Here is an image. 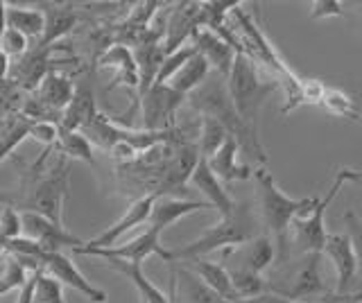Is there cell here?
<instances>
[{
  "mask_svg": "<svg viewBox=\"0 0 362 303\" xmlns=\"http://www.w3.org/2000/svg\"><path fill=\"white\" fill-rule=\"evenodd\" d=\"M52 150H45L37 163L30 165L16 190H0V204L11 206L18 213H37L57 224H64V204L71 182V161L57 154L54 165L45 167Z\"/></svg>",
  "mask_w": 362,
  "mask_h": 303,
  "instance_id": "1",
  "label": "cell"
},
{
  "mask_svg": "<svg viewBox=\"0 0 362 303\" xmlns=\"http://www.w3.org/2000/svg\"><path fill=\"white\" fill-rule=\"evenodd\" d=\"M186 100H190V107L195 109L199 116L218 120L226 129V133L238 143L240 152L249 154L260 165L267 163V152L263 148V143H260L258 129L249 127L247 122L238 116V111L229 97V91H226V80H222L220 75L213 77V80H206Z\"/></svg>",
  "mask_w": 362,
  "mask_h": 303,
  "instance_id": "2",
  "label": "cell"
},
{
  "mask_svg": "<svg viewBox=\"0 0 362 303\" xmlns=\"http://www.w3.org/2000/svg\"><path fill=\"white\" fill-rule=\"evenodd\" d=\"M254 179H256V188H258L260 218H263V224L269 231V238L274 240L276 258L279 261H286L288 258V233L292 229V222L305 215V213L317 204L320 197L313 195V197L294 199V197L286 195L276 186L274 177H272L267 167H258L254 172Z\"/></svg>",
  "mask_w": 362,
  "mask_h": 303,
  "instance_id": "3",
  "label": "cell"
},
{
  "mask_svg": "<svg viewBox=\"0 0 362 303\" xmlns=\"http://www.w3.org/2000/svg\"><path fill=\"white\" fill-rule=\"evenodd\" d=\"M256 218L254 210L247 204H235L233 213L226 218H220L218 222L204 231L197 240H192L179 249H173L175 261H192V258H204L213 251H229L238 246L247 244L256 238Z\"/></svg>",
  "mask_w": 362,
  "mask_h": 303,
  "instance_id": "4",
  "label": "cell"
},
{
  "mask_svg": "<svg viewBox=\"0 0 362 303\" xmlns=\"http://www.w3.org/2000/svg\"><path fill=\"white\" fill-rule=\"evenodd\" d=\"M279 88V82L274 77H263L258 71V64L243 52H235V59L231 66V73L226 77V91H229L231 102L249 127L258 129L260 109L265 100Z\"/></svg>",
  "mask_w": 362,
  "mask_h": 303,
  "instance_id": "5",
  "label": "cell"
},
{
  "mask_svg": "<svg viewBox=\"0 0 362 303\" xmlns=\"http://www.w3.org/2000/svg\"><path fill=\"white\" fill-rule=\"evenodd\" d=\"M360 172L354 170V167H339L331 188L324 197L317 199V204L305 213V215L297 218L292 222L294 231H297V242L301 244L303 254H322L324 251V244H326V224H324V215H326V208L331 206V201L337 197V193L342 190V186L346 182H360Z\"/></svg>",
  "mask_w": 362,
  "mask_h": 303,
  "instance_id": "6",
  "label": "cell"
},
{
  "mask_svg": "<svg viewBox=\"0 0 362 303\" xmlns=\"http://www.w3.org/2000/svg\"><path fill=\"white\" fill-rule=\"evenodd\" d=\"M79 256H95L100 261H124V263H134V265H143L150 256H158L163 263H175V254L173 249H165L161 244V235L152 229H145L141 235H136L129 242L124 244H113L107 249H95V246H75L73 249Z\"/></svg>",
  "mask_w": 362,
  "mask_h": 303,
  "instance_id": "7",
  "label": "cell"
},
{
  "mask_svg": "<svg viewBox=\"0 0 362 303\" xmlns=\"http://www.w3.org/2000/svg\"><path fill=\"white\" fill-rule=\"evenodd\" d=\"M186 102V95L173 91L168 84H154L152 88L139 97L143 129L147 131H168L173 129V122L181 105Z\"/></svg>",
  "mask_w": 362,
  "mask_h": 303,
  "instance_id": "8",
  "label": "cell"
},
{
  "mask_svg": "<svg viewBox=\"0 0 362 303\" xmlns=\"http://www.w3.org/2000/svg\"><path fill=\"white\" fill-rule=\"evenodd\" d=\"M41 267L45 274H50L54 280H59L62 287H71L79 295H84V299H88L90 303H107L109 297L105 290L95 287L90 280L79 272L77 265L73 263V258H68L62 251H45L41 258Z\"/></svg>",
  "mask_w": 362,
  "mask_h": 303,
  "instance_id": "9",
  "label": "cell"
},
{
  "mask_svg": "<svg viewBox=\"0 0 362 303\" xmlns=\"http://www.w3.org/2000/svg\"><path fill=\"white\" fill-rule=\"evenodd\" d=\"M21 227H23V238L37 242L43 251H62L64 246L75 249V246L84 244L64 224H57L48 218L37 215V213H21Z\"/></svg>",
  "mask_w": 362,
  "mask_h": 303,
  "instance_id": "10",
  "label": "cell"
},
{
  "mask_svg": "<svg viewBox=\"0 0 362 303\" xmlns=\"http://www.w3.org/2000/svg\"><path fill=\"white\" fill-rule=\"evenodd\" d=\"M163 52L170 54L181 46L190 43L192 35L202 28V7L199 3H177L170 12L168 23L163 25Z\"/></svg>",
  "mask_w": 362,
  "mask_h": 303,
  "instance_id": "11",
  "label": "cell"
},
{
  "mask_svg": "<svg viewBox=\"0 0 362 303\" xmlns=\"http://www.w3.org/2000/svg\"><path fill=\"white\" fill-rule=\"evenodd\" d=\"M322 254L331 258V263L335 267L337 295H346L358 276V256H356L354 244H351V238L346 233H328Z\"/></svg>",
  "mask_w": 362,
  "mask_h": 303,
  "instance_id": "12",
  "label": "cell"
},
{
  "mask_svg": "<svg viewBox=\"0 0 362 303\" xmlns=\"http://www.w3.org/2000/svg\"><path fill=\"white\" fill-rule=\"evenodd\" d=\"M152 204H154V197L152 195H143V197H136L129 208L124 210V215L120 220H116L111 224V227H107L105 231H102L98 238L84 242L86 246H95V249H107V246H113L120 235H124L127 231L141 227V224H147V218H150V210H152Z\"/></svg>",
  "mask_w": 362,
  "mask_h": 303,
  "instance_id": "13",
  "label": "cell"
},
{
  "mask_svg": "<svg viewBox=\"0 0 362 303\" xmlns=\"http://www.w3.org/2000/svg\"><path fill=\"white\" fill-rule=\"evenodd\" d=\"M98 66L100 69L116 71V77H113V84L109 88L127 86L132 95L136 97V107H139V71H136L134 52L129 50L127 43H111V46L98 57Z\"/></svg>",
  "mask_w": 362,
  "mask_h": 303,
  "instance_id": "14",
  "label": "cell"
},
{
  "mask_svg": "<svg viewBox=\"0 0 362 303\" xmlns=\"http://www.w3.org/2000/svg\"><path fill=\"white\" fill-rule=\"evenodd\" d=\"M211 204L206 201H197V199H181V197H154V204L150 210V218H147V229L156 231L161 235L168 227H173L175 222L181 218L192 215L197 210H209Z\"/></svg>",
  "mask_w": 362,
  "mask_h": 303,
  "instance_id": "15",
  "label": "cell"
},
{
  "mask_svg": "<svg viewBox=\"0 0 362 303\" xmlns=\"http://www.w3.org/2000/svg\"><path fill=\"white\" fill-rule=\"evenodd\" d=\"M190 43L195 46V50L202 57L209 61L211 69H215V73H218L222 80L229 77L233 59H235V50L231 43H226L220 35H215V32L206 28H199L195 35H192Z\"/></svg>",
  "mask_w": 362,
  "mask_h": 303,
  "instance_id": "16",
  "label": "cell"
},
{
  "mask_svg": "<svg viewBox=\"0 0 362 303\" xmlns=\"http://www.w3.org/2000/svg\"><path fill=\"white\" fill-rule=\"evenodd\" d=\"M188 184L195 186L199 193L206 197V204H211V208L218 210L220 218H226V215H231V213H233L235 201L229 195V190L224 188V184L211 172L206 159H199L197 167L190 174V182Z\"/></svg>",
  "mask_w": 362,
  "mask_h": 303,
  "instance_id": "17",
  "label": "cell"
},
{
  "mask_svg": "<svg viewBox=\"0 0 362 303\" xmlns=\"http://www.w3.org/2000/svg\"><path fill=\"white\" fill-rule=\"evenodd\" d=\"M32 95L62 120V114L66 111V107L71 105V100L75 95V82L59 71H50Z\"/></svg>",
  "mask_w": 362,
  "mask_h": 303,
  "instance_id": "18",
  "label": "cell"
},
{
  "mask_svg": "<svg viewBox=\"0 0 362 303\" xmlns=\"http://www.w3.org/2000/svg\"><path fill=\"white\" fill-rule=\"evenodd\" d=\"M95 116H98V105H95L93 88H90L88 80H84L82 84L75 86V95L62 114L59 127L64 131H82L93 122Z\"/></svg>",
  "mask_w": 362,
  "mask_h": 303,
  "instance_id": "19",
  "label": "cell"
},
{
  "mask_svg": "<svg viewBox=\"0 0 362 303\" xmlns=\"http://www.w3.org/2000/svg\"><path fill=\"white\" fill-rule=\"evenodd\" d=\"M163 57H165L163 41L158 39L156 32L136 46L134 61H136V71H139V97L147 91V88L154 86L156 75H158V71H161Z\"/></svg>",
  "mask_w": 362,
  "mask_h": 303,
  "instance_id": "20",
  "label": "cell"
},
{
  "mask_svg": "<svg viewBox=\"0 0 362 303\" xmlns=\"http://www.w3.org/2000/svg\"><path fill=\"white\" fill-rule=\"evenodd\" d=\"M238 154H240V148H238V143L229 136L224 141L222 148L206 161L209 167H211V172L218 177L222 184L247 182V179L254 177L252 167L238 161Z\"/></svg>",
  "mask_w": 362,
  "mask_h": 303,
  "instance_id": "21",
  "label": "cell"
},
{
  "mask_svg": "<svg viewBox=\"0 0 362 303\" xmlns=\"http://www.w3.org/2000/svg\"><path fill=\"white\" fill-rule=\"evenodd\" d=\"M320 258L322 254H305L303 258V265L299 267L297 276L292 280V287L279 292L281 297L294 301H301V299H308L315 295H322L324 292V278L320 272Z\"/></svg>",
  "mask_w": 362,
  "mask_h": 303,
  "instance_id": "22",
  "label": "cell"
},
{
  "mask_svg": "<svg viewBox=\"0 0 362 303\" xmlns=\"http://www.w3.org/2000/svg\"><path fill=\"white\" fill-rule=\"evenodd\" d=\"M192 274H195L204 285H206L213 295H218L220 299L235 303L238 297L233 292L231 285V276H229V269H226L222 263H215V261H206V258H192Z\"/></svg>",
  "mask_w": 362,
  "mask_h": 303,
  "instance_id": "23",
  "label": "cell"
},
{
  "mask_svg": "<svg viewBox=\"0 0 362 303\" xmlns=\"http://www.w3.org/2000/svg\"><path fill=\"white\" fill-rule=\"evenodd\" d=\"M233 254H238V258H240V265L238 267L247 269V272L260 274V276H263L265 269H269L272 263L276 261V246L267 233L256 235L254 240H249L247 244L233 249Z\"/></svg>",
  "mask_w": 362,
  "mask_h": 303,
  "instance_id": "24",
  "label": "cell"
},
{
  "mask_svg": "<svg viewBox=\"0 0 362 303\" xmlns=\"http://www.w3.org/2000/svg\"><path fill=\"white\" fill-rule=\"evenodd\" d=\"M45 30L41 39L37 41L39 48H50L57 46L64 37H68L79 23V14L73 7H48L45 9Z\"/></svg>",
  "mask_w": 362,
  "mask_h": 303,
  "instance_id": "25",
  "label": "cell"
},
{
  "mask_svg": "<svg viewBox=\"0 0 362 303\" xmlns=\"http://www.w3.org/2000/svg\"><path fill=\"white\" fill-rule=\"evenodd\" d=\"M170 292H173L175 301H184V303H229L220 299L218 295H213L188 269H181L177 274L173 272V276H170Z\"/></svg>",
  "mask_w": 362,
  "mask_h": 303,
  "instance_id": "26",
  "label": "cell"
},
{
  "mask_svg": "<svg viewBox=\"0 0 362 303\" xmlns=\"http://www.w3.org/2000/svg\"><path fill=\"white\" fill-rule=\"evenodd\" d=\"M105 265L113 272L122 274L124 278L132 280V285L139 290V295L143 299V303H170V295H165L163 290H158L150 278L143 274L141 265L134 263H124V261H105Z\"/></svg>",
  "mask_w": 362,
  "mask_h": 303,
  "instance_id": "27",
  "label": "cell"
},
{
  "mask_svg": "<svg viewBox=\"0 0 362 303\" xmlns=\"http://www.w3.org/2000/svg\"><path fill=\"white\" fill-rule=\"evenodd\" d=\"M5 23H7V28L21 32L25 39H41L43 30H45V14L39 7L7 5L5 7Z\"/></svg>",
  "mask_w": 362,
  "mask_h": 303,
  "instance_id": "28",
  "label": "cell"
},
{
  "mask_svg": "<svg viewBox=\"0 0 362 303\" xmlns=\"http://www.w3.org/2000/svg\"><path fill=\"white\" fill-rule=\"evenodd\" d=\"M32 122L34 120L28 118L25 114H21V111H14V114L0 118V163H3L23 141L30 138Z\"/></svg>",
  "mask_w": 362,
  "mask_h": 303,
  "instance_id": "29",
  "label": "cell"
},
{
  "mask_svg": "<svg viewBox=\"0 0 362 303\" xmlns=\"http://www.w3.org/2000/svg\"><path fill=\"white\" fill-rule=\"evenodd\" d=\"M209 75H211V66L197 52L190 61H186L184 66H181V71L168 82V86L173 88V91L188 97L192 91H197V88L209 80Z\"/></svg>",
  "mask_w": 362,
  "mask_h": 303,
  "instance_id": "30",
  "label": "cell"
},
{
  "mask_svg": "<svg viewBox=\"0 0 362 303\" xmlns=\"http://www.w3.org/2000/svg\"><path fill=\"white\" fill-rule=\"evenodd\" d=\"M54 154H62L64 159H75V161H84L88 165H93V145L86 141L79 131H64L59 133V141L52 148Z\"/></svg>",
  "mask_w": 362,
  "mask_h": 303,
  "instance_id": "31",
  "label": "cell"
},
{
  "mask_svg": "<svg viewBox=\"0 0 362 303\" xmlns=\"http://www.w3.org/2000/svg\"><path fill=\"white\" fill-rule=\"evenodd\" d=\"M226 138H229V133H226V129L220 125L218 120L202 116L197 143H195L197 145V152H199V159H206L209 161L211 156L222 148Z\"/></svg>",
  "mask_w": 362,
  "mask_h": 303,
  "instance_id": "32",
  "label": "cell"
},
{
  "mask_svg": "<svg viewBox=\"0 0 362 303\" xmlns=\"http://www.w3.org/2000/svg\"><path fill=\"white\" fill-rule=\"evenodd\" d=\"M328 114L339 116V118H354L360 122V111L356 100L351 97L346 91L342 88H335V86H324V93H322V102H320Z\"/></svg>",
  "mask_w": 362,
  "mask_h": 303,
  "instance_id": "33",
  "label": "cell"
},
{
  "mask_svg": "<svg viewBox=\"0 0 362 303\" xmlns=\"http://www.w3.org/2000/svg\"><path fill=\"white\" fill-rule=\"evenodd\" d=\"M229 276H231V285H233V292H235L238 301L258 297V295H263V292L267 290L265 278L260 276V274L247 272V269L235 267V269H231V272H229Z\"/></svg>",
  "mask_w": 362,
  "mask_h": 303,
  "instance_id": "34",
  "label": "cell"
},
{
  "mask_svg": "<svg viewBox=\"0 0 362 303\" xmlns=\"http://www.w3.org/2000/svg\"><path fill=\"white\" fill-rule=\"evenodd\" d=\"M195 54H197V50H195L192 43H186V46H181L179 50L165 54L163 64H161V71H158L154 84H168L181 71V66H184L186 61H190L192 57H195Z\"/></svg>",
  "mask_w": 362,
  "mask_h": 303,
  "instance_id": "35",
  "label": "cell"
},
{
  "mask_svg": "<svg viewBox=\"0 0 362 303\" xmlns=\"http://www.w3.org/2000/svg\"><path fill=\"white\" fill-rule=\"evenodd\" d=\"M34 303H66L64 287L59 280H54L50 274L43 272V267L37 269V285H34Z\"/></svg>",
  "mask_w": 362,
  "mask_h": 303,
  "instance_id": "36",
  "label": "cell"
},
{
  "mask_svg": "<svg viewBox=\"0 0 362 303\" xmlns=\"http://www.w3.org/2000/svg\"><path fill=\"white\" fill-rule=\"evenodd\" d=\"M28 276L30 274L25 272V269H23V265L16 261V258L7 256L3 274H0V297H5L7 292H11V290H21Z\"/></svg>",
  "mask_w": 362,
  "mask_h": 303,
  "instance_id": "37",
  "label": "cell"
},
{
  "mask_svg": "<svg viewBox=\"0 0 362 303\" xmlns=\"http://www.w3.org/2000/svg\"><path fill=\"white\" fill-rule=\"evenodd\" d=\"M62 127L59 122H50V120H34L30 127V138L41 143L45 150H52L57 141H59Z\"/></svg>",
  "mask_w": 362,
  "mask_h": 303,
  "instance_id": "38",
  "label": "cell"
},
{
  "mask_svg": "<svg viewBox=\"0 0 362 303\" xmlns=\"http://www.w3.org/2000/svg\"><path fill=\"white\" fill-rule=\"evenodd\" d=\"M0 50H3L9 59H14V57H23L28 50H30V46H28V39L21 35V32H16V30H11V28H5V32H3V37H0Z\"/></svg>",
  "mask_w": 362,
  "mask_h": 303,
  "instance_id": "39",
  "label": "cell"
},
{
  "mask_svg": "<svg viewBox=\"0 0 362 303\" xmlns=\"http://www.w3.org/2000/svg\"><path fill=\"white\" fill-rule=\"evenodd\" d=\"M342 220L346 224V235L351 238V244H354L358 256V269H362V220L356 215V210H346Z\"/></svg>",
  "mask_w": 362,
  "mask_h": 303,
  "instance_id": "40",
  "label": "cell"
},
{
  "mask_svg": "<svg viewBox=\"0 0 362 303\" xmlns=\"http://www.w3.org/2000/svg\"><path fill=\"white\" fill-rule=\"evenodd\" d=\"M335 16H344V7L337 0H315L310 5L308 18L310 20H324V18H335Z\"/></svg>",
  "mask_w": 362,
  "mask_h": 303,
  "instance_id": "41",
  "label": "cell"
},
{
  "mask_svg": "<svg viewBox=\"0 0 362 303\" xmlns=\"http://www.w3.org/2000/svg\"><path fill=\"white\" fill-rule=\"evenodd\" d=\"M34 285H37V272L25 278V283H23V287L18 292L16 303H34Z\"/></svg>",
  "mask_w": 362,
  "mask_h": 303,
  "instance_id": "42",
  "label": "cell"
},
{
  "mask_svg": "<svg viewBox=\"0 0 362 303\" xmlns=\"http://www.w3.org/2000/svg\"><path fill=\"white\" fill-rule=\"evenodd\" d=\"M235 303H292V301L286 299V297H281V295H276V292H263V295H258V297L240 299V301H235Z\"/></svg>",
  "mask_w": 362,
  "mask_h": 303,
  "instance_id": "43",
  "label": "cell"
},
{
  "mask_svg": "<svg viewBox=\"0 0 362 303\" xmlns=\"http://www.w3.org/2000/svg\"><path fill=\"white\" fill-rule=\"evenodd\" d=\"M9 71H11V59L7 57L3 50H0V82L9 80Z\"/></svg>",
  "mask_w": 362,
  "mask_h": 303,
  "instance_id": "44",
  "label": "cell"
},
{
  "mask_svg": "<svg viewBox=\"0 0 362 303\" xmlns=\"http://www.w3.org/2000/svg\"><path fill=\"white\" fill-rule=\"evenodd\" d=\"M5 3L0 0V37H3V32H5V28H7V23H5Z\"/></svg>",
  "mask_w": 362,
  "mask_h": 303,
  "instance_id": "45",
  "label": "cell"
},
{
  "mask_svg": "<svg viewBox=\"0 0 362 303\" xmlns=\"http://www.w3.org/2000/svg\"><path fill=\"white\" fill-rule=\"evenodd\" d=\"M170 303H175V299H173V292H170Z\"/></svg>",
  "mask_w": 362,
  "mask_h": 303,
  "instance_id": "46",
  "label": "cell"
},
{
  "mask_svg": "<svg viewBox=\"0 0 362 303\" xmlns=\"http://www.w3.org/2000/svg\"><path fill=\"white\" fill-rule=\"evenodd\" d=\"M3 267H5V263H3V265H0V274H3Z\"/></svg>",
  "mask_w": 362,
  "mask_h": 303,
  "instance_id": "47",
  "label": "cell"
},
{
  "mask_svg": "<svg viewBox=\"0 0 362 303\" xmlns=\"http://www.w3.org/2000/svg\"><path fill=\"white\" fill-rule=\"evenodd\" d=\"M360 122H362V111H360Z\"/></svg>",
  "mask_w": 362,
  "mask_h": 303,
  "instance_id": "48",
  "label": "cell"
}]
</instances>
